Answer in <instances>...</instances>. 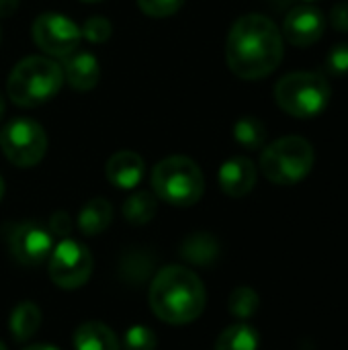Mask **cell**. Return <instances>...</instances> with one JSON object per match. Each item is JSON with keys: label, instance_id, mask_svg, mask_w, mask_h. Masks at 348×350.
<instances>
[{"label": "cell", "instance_id": "1", "mask_svg": "<svg viewBox=\"0 0 348 350\" xmlns=\"http://www.w3.org/2000/svg\"><path fill=\"white\" fill-rule=\"evenodd\" d=\"M283 59V35L273 18L250 12L240 16L226 41V62L242 80L271 76Z\"/></svg>", "mask_w": 348, "mask_h": 350}, {"label": "cell", "instance_id": "2", "mask_svg": "<svg viewBox=\"0 0 348 350\" xmlns=\"http://www.w3.org/2000/svg\"><path fill=\"white\" fill-rule=\"evenodd\" d=\"M205 287L199 275L180 265L156 273L150 283V308L166 324H191L205 310Z\"/></svg>", "mask_w": 348, "mask_h": 350}, {"label": "cell", "instance_id": "3", "mask_svg": "<svg viewBox=\"0 0 348 350\" xmlns=\"http://www.w3.org/2000/svg\"><path fill=\"white\" fill-rule=\"evenodd\" d=\"M62 86L64 72L57 62L43 55H29L12 68L6 94L14 105L31 109L53 98Z\"/></svg>", "mask_w": 348, "mask_h": 350}, {"label": "cell", "instance_id": "4", "mask_svg": "<svg viewBox=\"0 0 348 350\" xmlns=\"http://www.w3.org/2000/svg\"><path fill=\"white\" fill-rule=\"evenodd\" d=\"M152 189L158 199L174 207H191L203 197L205 180L197 162L187 156H170L154 166Z\"/></svg>", "mask_w": 348, "mask_h": 350}, {"label": "cell", "instance_id": "5", "mask_svg": "<svg viewBox=\"0 0 348 350\" xmlns=\"http://www.w3.org/2000/svg\"><path fill=\"white\" fill-rule=\"evenodd\" d=\"M330 96V84L318 72H291L275 86L277 105L295 119H314L322 115Z\"/></svg>", "mask_w": 348, "mask_h": 350}, {"label": "cell", "instance_id": "6", "mask_svg": "<svg viewBox=\"0 0 348 350\" xmlns=\"http://www.w3.org/2000/svg\"><path fill=\"white\" fill-rule=\"evenodd\" d=\"M314 148L306 137L287 135L263 150L260 170L273 185L291 187L308 178L314 168Z\"/></svg>", "mask_w": 348, "mask_h": 350}, {"label": "cell", "instance_id": "7", "mask_svg": "<svg viewBox=\"0 0 348 350\" xmlns=\"http://www.w3.org/2000/svg\"><path fill=\"white\" fill-rule=\"evenodd\" d=\"M0 150L10 164L18 168H31L39 164L47 152L45 129L27 117L10 119L0 131Z\"/></svg>", "mask_w": 348, "mask_h": 350}, {"label": "cell", "instance_id": "8", "mask_svg": "<svg viewBox=\"0 0 348 350\" xmlns=\"http://www.w3.org/2000/svg\"><path fill=\"white\" fill-rule=\"evenodd\" d=\"M49 258V277L59 289H78L92 275V254L78 240L64 238Z\"/></svg>", "mask_w": 348, "mask_h": 350}, {"label": "cell", "instance_id": "9", "mask_svg": "<svg viewBox=\"0 0 348 350\" xmlns=\"http://www.w3.org/2000/svg\"><path fill=\"white\" fill-rule=\"evenodd\" d=\"M33 41L41 51H45L51 57H66L80 45V27L59 14V12H43L35 18L33 27Z\"/></svg>", "mask_w": 348, "mask_h": 350}, {"label": "cell", "instance_id": "10", "mask_svg": "<svg viewBox=\"0 0 348 350\" xmlns=\"http://www.w3.org/2000/svg\"><path fill=\"white\" fill-rule=\"evenodd\" d=\"M6 244L10 254L27 267H37L45 262L53 252L51 232L37 221L12 224L6 230Z\"/></svg>", "mask_w": 348, "mask_h": 350}, {"label": "cell", "instance_id": "11", "mask_svg": "<svg viewBox=\"0 0 348 350\" xmlns=\"http://www.w3.org/2000/svg\"><path fill=\"white\" fill-rule=\"evenodd\" d=\"M324 31H326L324 12L314 4H299L287 12L281 35L295 47H310L322 39Z\"/></svg>", "mask_w": 348, "mask_h": 350}, {"label": "cell", "instance_id": "12", "mask_svg": "<svg viewBox=\"0 0 348 350\" xmlns=\"http://www.w3.org/2000/svg\"><path fill=\"white\" fill-rule=\"evenodd\" d=\"M62 72L64 82H68L74 90L86 92L92 90L101 80V66L98 59L84 49H74L66 57H62Z\"/></svg>", "mask_w": 348, "mask_h": 350}, {"label": "cell", "instance_id": "13", "mask_svg": "<svg viewBox=\"0 0 348 350\" xmlns=\"http://www.w3.org/2000/svg\"><path fill=\"white\" fill-rule=\"evenodd\" d=\"M219 187L232 199L246 197L256 185V166L250 158L236 156L219 166Z\"/></svg>", "mask_w": 348, "mask_h": 350}, {"label": "cell", "instance_id": "14", "mask_svg": "<svg viewBox=\"0 0 348 350\" xmlns=\"http://www.w3.org/2000/svg\"><path fill=\"white\" fill-rule=\"evenodd\" d=\"M105 172H107V178L113 187L123 189V191H131L144 180L146 162L139 154H135L131 150H121L109 158Z\"/></svg>", "mask_w": 348, "mask_h": 350}, {"label": "cell", "instance_id": "15", "mask_svg": "<svg viewBox=\"0 0 348 350\" xmlns=\"http://www.w3.org/2000/svg\"><path fill=\"white\" fill-rule=\"evenodd\" d=\"M178 252L191 265L209 267L219 258L222 250H219V242L215 240V236L205 234V232H197V234H191L183 240Z\"/></svg>", "mask_w": 348, "mask_h": 350}, {"label": "cell", "instance_id": "16", "mask_svg": "<svg viewBox=\"0 0 348 350\" xmlns=\"http://www.w3.org/2000/svg\"><path fill=\"white\" fill-rule=\"evenodd\" d=\"M76 350H119L115 332L103 322H84L74 332Z\"/></svg>", "mask_w": 348, "mask_h": 350}, {"label": "cell", "instance_id": "17", "mask_svg": "<svg viewBox=\"0 0 348 350\" xmlns=\"http://www.w3.org/2000/svg\"><path fill=\"white\" fill-rule=\"evenodd\" d=\"M113 221V207L107 199H90L78 213V230L84 236L103 234Z\"/></svg>", "mask_w": 348, "mask_h": 350}, {"label": "cell", "instance_id": "18", "mask_svg": "<svg viewBox=\"0 0 348 350\" xmlns=\"http://www.w3.org/2000/svg\"><path fill=\"white\" fill-rule=\"evenodd\" d=\"M41 326V310L33 301L18 304L10 314V334L16 342H27Z\"/></svg>", "mask_w": 348, "mask_h": 350}, {"label": "cell", "instance_id": "19", "mask_svg": "<svg viewBox=\"0 0 348 350\" xmlns=\"http://www.w3.org/2000/svg\"><path fill=\"white\" fill-rule=\"evenodd\" d=\"M260 338L258 332L246 324L238 322L228 326L215 340V350H258Z\"/></svg>", "mask_w": 348, "mask_h": 350}, {"label": "cell", "instance_id": "20", "mask_svg": "<svg viewBox=\"0 0 348 350\" xmlns=\"http://www.w3.org/2000/svg\"><path fill=\"white\" fill-rule=\"evenodd\" d=\"M156 211H158L156 195H152L148 191H137L131 197H127L125 203H123V217L131 226L150 224L156 217Z\"/></svg>", "mask_w": 348, "mask_h": 350}, {"label": "cell", "instance_id": "21", "mask_svg": "<svg viewBox=\"0 0 348 350\" xmlns=\"http://www.w3.org/2000/svg\"><path fill=\"white\" fill-rule=\"evenodd\" d=\"M154 271V258L146 250H131L121 258V277L131 285H142Z\"/></svg>", "mask_w": 348, "mask_h": 350}, {"label": "cell", "instance_id": "22", "mask_svg": "<svg viewBox=\"0 0 348 350\" xmlns=\"http://www.w3.org/2000/svg\"><path fill=\"white\" fill-rule=\"evenodd\" d=\"M234 139L246 150H260L267 142V127L260 119L244 115L234 123Z\"/></svg>", "mask_w": 348, "mask_h": 350}, {"label": "cell", "instance_id": "23", "mask_svg": "<svg viewBox=\"0 0 348 350\" xmlns=\"http://www.w3.org/2000/svg\"><path fill=\"white\" fill-rule=\"evenodd\" d=\"M260 306V297L252 287H236L230 295V312L238 318V320H248L258 312Z\"/></svg>", "mask_w": 348, "mask_h": 350}, {"label": "cell", "instance_id": "24", "mask_svg": "<svg viewBox=\"0 0 348 350\" xmlns=\"http://www.w3.org/2000/svg\"><path fill=\"white\" fill-rule=\"evenodd\" d=\"M185 0H137V6L142 8L144 14L152 18H166L172 16L183 8Z\"/></svg>", "mask_w": 348, "mask_h": 350}, {"label": "cell", "instance_id": "25", "mask_svg": "<svg viewBox=\"0 0 348 350\" xmlns=\"http://www.w3.org/2000/svg\"><path fill=\"white\" fill-rule=\"evenodd\" d=\"M111 23L105 16H90L84 21V25L80 27V35L84 39H88L90 43H103L111 37Z\"/></svg>", "mask_w": 348, "mask_h": 350}, {"label": "cell", "instance_id": "26", "mask_svg": "<svg viewBox=\"0 0 348 350\" xmlns=\"http://www.w3.org/2000/svg\"><path fill=\"white\" fill-rule=\"evenodd\" d=\"M156 334L146 326H133L125 332L127 350H156Z\"/></svg>", "mask_w": 348, "mask_h": 350}, {"label": "cell", "instance_id": "27", "mask_svg": "<svg viewBox=\"0 0 348 350\" xmlns=\"http://www.w3.org/2000/svg\"><path fill=\"white\" fill-rule=\"evenodd\" d=\"M324 70L334 76L348 74V43H336L330 47L326 62H324Z\"/></svg>", "mask_w": 348, "mask_h": 350}, {"label": "cell", "instance_id": "28", "mask_svg": "<svg viewBox=\"0 0 348 350\" xmlns=\"http://www.w3.org/2000/svg\"><path fill=\"white\" fill-rule=\"evenodd\" d=\"M49 232L51 236H57V238H68L70 232H72V221H70V215L64 213V211H57L51 215L49 219Z\"/></svg>", "mask_w": 348, "mask_h": 350}, {"label": "cell", "instance_id": "29", "mask_svg": "<svg viewBox=\"0 0 348 350\" xmlns=\"http://www.w3.org/2000/svg\"><path fill=\"white\" fill-rule=\"evenodd\" d=\"M330 25L332 29L348 33V2H338L330 10Z\"/></svg>", "mask_w": 348, "mask_h": 350}, {"label": "cell", "instance_id": "30", "mask_svg": "<svg viewBox=\"0 0 348 350\" xmlns=\"http://www.w3.org/2000/svg\"><path fill=\"white\" fill-rule=\"evenodd\" d=\"M18 6V0H0V16H8Z\"/></svg>", "mask_w": 348, "mask_h": 350}, {"label": "cell", "instance_id": "31", "mask_svg": "<svg viewBox=\"0 0 348 350\" xmlns=\"http://www.w3.org/2000/svg\"><path fill=\"white\" fill-rule=\"evenodd\" d=\"M25 350H59L57 347H51V345H31Z\"/></svg>", "mask_w": 348, "mask_h": 350}, {"label": "cell", "instance_id": "32", "mask_svg": "<svg viewBox=\"0 0 348 350\" xmlns=\"http://www.w3.org/2000/svg\"><path fill=\"white\" fill-rule=\"evenodd\" d=\"M4 109H6V105H4V98H2V92H0V117L4 115Z\"/></svg>", "mask_w": 348, "mask_h": 350}, {"label": "cell", "instance_id": "33", "mask_svg": "<svg viewBox=\"0 0 348 350\" xmlns=\"http://www.w3.org/2000/svg\"><path fill=\"white\" fill-rule=\"evenodd\" d=\"M2 197H4V178L0 176V201H2Z\"/></svg>", "mask_w": 348, "mask_h": 350}, {"label": "cell", "instance_id": "34", "mask_svg": "<svg viewBox=\"0 0 348 350\" xmlns=\"http://www.w3.org/2000/svg\"><path fill=\"white\" fill-rule=\"evenodd\" d=\"M82 2H101V0H82Z\"/></svg>", "mask_w": 348, "mask_h": 350}, {"label": "cell", "instance_id": "35", "mask_svg": "<svg viewBox=\"0 0 348 350\" xmlns=\"http://www.w3.org/2000/svg\"><path fill=\"white\" fill-rule=\"evenodd\" d=\"M0 350H6V347H4V345H2V342H0Z\"/></svg>", "mask_w": 348, "mask_h": 350}, {"label": "cell", "instance_id": "36", "mask_svg": "<svg viewBox=\"0 0 348 350\" xmlns=\"http://www.w3.org/2000/svg\"><path fill=\"white\" fill-rule=\"evenodd\" d=\"M306 2H314V0H306Z\"/></svg>", "mask_w": 348, "mask_h": 350}, {"label": "cell", "instance_id": "37", "mask_svg": "<svg viewBox=\"0 0 348 350\" xmlns=\"http://www.w3.org/2000/svg\"><path fill=\"white\" fill-rule=\"evenodd\" d=\"M0 37H2V33H0Z\"/></svg>", "mask_w": 348, "mask_h": 350}]
</instances>
